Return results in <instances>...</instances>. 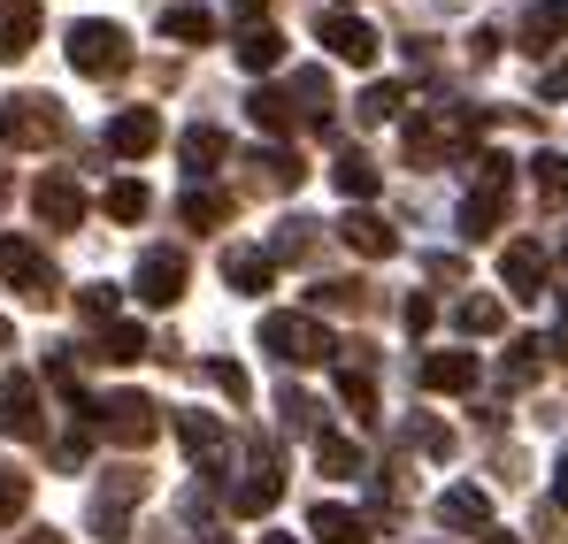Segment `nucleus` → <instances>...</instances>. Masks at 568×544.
<instances>
[{
	"instance_id": "obj_1",
	"label": "nucleus",
	"mask_w": 568,
	"mask_h": 544,
	"mask_svg": "<svg viewBox=\"0 0 568 544\" xmlns=\"http://www.w3.org/2000/svg\"><path fill=\"white\" fill-rule=\"evenodd\" d=\"M93 430L108 445H123V453H146L162 438V407L146 391H108V399H93Z\"/></svg>"
},
{
	"instance_id": "obj_2",
	"label": "nucleus",
	"mask_w": 568,
	"mask_h": 544,
	"mask_svg": "<svg viewBox=\"0 0 568 544\" xmlns=\"http://www.w3.org/2000/svg\"><path fill=\"white\" fill-rule=\"evenodd\" d=\"M70 70H78V78H123V70H131V31L108 23V16L70 23Z\"/></svg>"
},
{
	"instance_id": "obj_3",
	"label": "nucleus",
	"mask_w": 568,
	"mask_h": 544,
	"mask_svg": "<svg viewBox=\"0 0 568 544\" xmlns=\"http://www.w3.org/2000/svg\"><path fill=\"white\" fill-rule=\"evenodd\" d=\"M262 353H277L284 368H323L338 346H331L323 315H262Z\"/></svg>"
},
{
	"instance_id": "obj_4",
	"label": "nucleus",
	"mask_w": 568,
	"mask_h": 544,
	"mask_svg": "<svg viewBox=\"0 0 568 544\" xmlns=\"http://www.w3.org/2000/svg\"><path fill=\"white\" fill-rule=\"evenodd\" d=\"M54 138H62V100H47V92H16V100H0V146L39 154V146H54Z\"/></svg>"
},
{
	"instance_id": "obj_5",
	"label": "nucleus",
	"mask_w": 568,
	"mask_h": 544,
	"mask_svg": "<svg viewBox=\"0 0 568 544\" xmlns=\"http://www.w3.org/2000/svg\"><path fill=\"white\" fill-rule=\"evenodd\" d=\"M0 276L31 299V307H54L62 299V276H54V261L31 246V238H16V230H0Z\"/></svg>"
},
{
	"instance_id": "obj_6",
	"label": "nucleus",
	"mask_w": 568,
	"mask_h": 544,
	"mask_svg": "<svg viewBox=\"0 0 568 544\" xmlns=\"http://www.w3.org/2000/svg\"><path fill=\"white\" fill-rule=\"evenodd\" d=\"M0 438L16 445H47V399H39V376H0Z\"/></svg>"
},
{
	"instance_id": "obj_7",
	"label": "nucleus",
	"mask_w": 568,
	"mask_h": 544,
	"mask_svg": "<svg viewBox=\"0 0 568 544\" xmlns=\"http://www.w3.org/2000/svg\"><path fill=\"white\" fill-rule=\"evenodd\" d=\"M499 207H507V162L484 154L469 199H462V215H454V230H462V238H491V230H499Z\"/></svg>"
},
{
	"instance_id": "obj_8",
	"label": "nucleus",
	"mask_w": 568,
	"mask_h": 544,
	"mask_svg": "<svg viewBox=\"0 0 568 544\" xmlns=\"http://www.w3.org/2000/svg\"><path fill=\"white\" fill-rule=\"evenodd\" d=\"M139 499H146V468H131V460H123V468H108V483L93 491V530H100L108 544H115Z\"/></svg>"
},
{
	"instance_id": "obj_9",
	"label": "nucleus",
	"mask_w": 568,
	"mask_h": 544,
	"mask_svg": "<svg viewBox=\"0 0 568 544\" xmlns=\"http://www.w3.org/2000/svg\"><path fill=\"white\" fill-rule=\"evenodd\" d=\"M31 215H39L47 230H78V223H85V184L70 177V170H47V177L31 184Z\"/></svg>"
},
{
	"instance_id": "obj_10",
	"label": "nucleus",
	"mask_w": 568,
	"mask_h": 544,
	"mask_svg": "<svg viewBox=\"0 0 568 544\" xmlns=\"http://www.w3.org/2000/svg\"><path fill=\"white\" fill-rule=\"evenodd\" d=\"M185 254H178V246H146V254H139V276H131V284H139V299H146V307H178V299H185Z\"/></svg>"
},
{
	"instance_id": "obj_11",
	"label": "nucleus",
	"mask_w": 568,
	"mask_h": 544,
	"mask_svg": "<svg viewBox=\"0 0 568 544\" xmlns=\"http://www.w3.org/2000/svg\"><path fill=\"white\" fill-rule=\"evenodd\" d=\"M546 269H554V261H546L538 238H515V246L499 254V284H507V299H538V291H546Z\"/></svg>"
},
{
	"instance_id": "obj_12",
	"label": "nucleus",
	"mask_w": 568,
	"mask_h": 544,
	"mask_svg": "<svg viewBox=\"0 0 568 544\" xmlns=\"http://www.w3.org/2000/svg\"><path fill=\"white\" fill-rule=\"evenodd\" d=\"M315 31H323V47L338 54V62H377V31L362 23V16H346V8H331V16H315Z\"/></svg>"
},
{
	"instance_id": "obj_13",
	"label": "nucleus",
	"mask_w": 568,
	"mask_h": 544,
	"mask_svg": "<svg viewBox=\"0 0 568 544\" xmlns=\"http://www.w3.org/2000/svg\"><path fill=\"white\" fill-rule=\"evenodd\" d=\"M154 146H162V115H154V107H123V115L108 123V154H115V162H146Z\"/></svg>"
},
{
	"instance_id": "obj_14",
	"label": "nucleus",
	"mask_w": 568,
	"mask_h": 544,
	"mask_svg": "<svg viewBox=\"0 0 568 544\" xmlns=\"http://www.w3.org/2000/svg\"><path fill=\"white\" fill-rule=\"evenodd\" d=\"M438 522H446L454 537H491V499H484L476 483H446V491H438Z\"/></svg>"
},
{
	"instance_id": "obj_15",
	"label": "nucleus",
	"mask_w": 568,
	"mask_h": 544,
	"mask_svg": "<svg viewBox=\"0 0 568 544\" xmlns=\"http://www.w3.org/2000/svg\"><path fill=\"white\" fill-rule=\"evenodd\" d=\"M277 499H284V475H277V453L262 445V460H254V468L231 483V514H270Z\"/></svg>"
},
{
	"instance_id": "obj_16",
	"label": "nucleus",
	"mask_w": 568,
	"mask_h": 544,
	"mask_svg": "<svg viewBox=\"0 0 568 544\" xmlns=\"http://www.w3.org/2000/svg\"><path fill=\"white\" fill-rule=\"evenodd\" d=\"M178 445L200 460V475H223V453H231V430L215 414H178Z\"/></svg>"
},
{
	"instance_id": "obj_17",
	"label": "nucleus",
	"mask_w": 568,
	"mask_h": 544,
	"mask_svg": "<svg viewBox=\"0 0 568 544\" xmlns=\"http://www.w3.org/2000/svg\"><path fill=\"white\" fill-rule=\"evenodd\" d=\"M561 39H568V0H538V8L515 23V47H523V54H554Z\"/></svg>"
},
{
	"instance_id": "obj_18",
	"label": "nucleus",
	"mask_w": 568,
	"mask_h": 544,
	"mask_svg": "<svg viewBox=\"0 0 568 544\" xmlns=\"http://www.w3.org/2000/svg\"><path fill=\"white\" fill-rule=\"evenodd\" d=\"M338 238L362 254V261H384V254H399V230L384 223V215H369V207H354V215H338Z\"/></svg>"
},
{
	"instance_id": "obj_19",
	"label": "nucleus",
	"mask_w": 568,
	"mask_h": 544,
	"mask_svg": "<svg viewBox=\"0 0 568 544\" xmlns=\"http://www.w3.org/2000/svg\"><path fill=\"white\" fill-rule=\"evenodd\" d=\"M307 530H315L323 544H369V537H377V522H369V514H354V506H331V499H315Z\"/></svg>"
},
{
	"instance_id": "obj_20",
	"label": "nucleus",
	"mask_w": 568,
	"mask_h": 544,
	"mask_svg": "<svg viewBox=\"0 0 568 544\" xmlns=\"http://www.w3.org/2000/svg\"><path fill=\"white\" fill-rule=\"evenodd\" d=\"M223 284L246 291V299H262V291L277 284V261H270L262 246H231V254H223Z\"/></svg>"
},
{
	"instance_id": "obj_21",
	"label": "nucleus",
	"mask_w": 568,
	"mask_h": 544,
	"mask_svg": "<svg viewBox=\"0 0 568 544\" xmlns=\"http://www.w3.org/2000/svg\"><path fill=\"white\" fill-rule=\"evenodd\" d=\"M284 100H292V115H300V123H315V131H323V123H331V107H338L323 70H300V78L284 85Z\"/></svg>"
},
{
	"instance_id": "obj_22",
	"label": "nucleus",
	"mask_w": 568,
	"mask_h": 544,
	"mask_svg": "<svg viewBox=\"0 0 568 544\" xmlns=\"http://www.w3.org/2000/svg\"><path fill=\"white\" fill-rule=\"evenodd\" d=\"M231 54H239V70H254V78H270V70L284 62V31H270V23H246Z\"/></svg>"
},
{
	"instance_id": "obj_23",
	"label": "nucleus",
	"mask_w": 568,
	"mask_h": 544,
	"mask_svg": "<svg viewBox=\"0 0 568 544\" xmlns=\"http://www.w3.org/2000/svg\"><path fill=\"white\" fill-rule=\"evenodd\" d=\"M423 391H476V353H423Z\"/></svg>"
},
{
	"instance_id": "obj_24",
	"label": "nucleus",
	"mask_w": 568,
	"mask_h": 544,
	"mask_svg": "<svg viewBox=\"0 0 568 544\" xmlns=\"http://www.w3.org/2000/svg\"><path fill=\"white\" fill-rule=\"evenodd\" d=\"M162 39L207 47V39H215V8H200V0H178V8H162Z\"/></svg>"
},
{
	"instance_id": "obj_25",
	"label": "nucleus",
	"mask_w": 568,
	"mask_h": 544,
	"mask_svg": "<svg viewBox=\"0 0 568 544\" xmlns=\"http://www.w3.org/2000/svg\"><path fill=\"white\" fill-rule=\"evenodd\" d=\"M178 154H185L192 184H200V177H207V170H215V162H223V154H231V138H223V131H215V123H192L185 138H178Z\"/></svg>"
},
{
	"instance_id": "obj_26",
	"label": "nucleus",
	"mask_w": 568,
	"mask_h": 544,
	"mask_svg": "<svg viewBox=\"0 0 568 544\" xmlns=\"http://www.w3.org/2000/svg\"><path fill=\"white\" fill-rule=\"evenodd\" d=\"M93 361H146V330H139V322H123V315H115V322H100V346H93Z\"/></svg>"
},
{
	"instance_id": "obj_27",
	"label": "nucleus",
	"mask_w": 568,
	"mask_h": 544,
	"mask_svg": "<svg viewBox=\"0 0 568 544\" xmlns=\"http://www.w3.org/2000/svg\"><path fill=\"white\" fill-rule=\"evenodd\" d=\"M178 215H185L192 230H215V223H231V192H215V184H185Z\"/></svg>"
},
{
	"instance_id": "obj_28",
	"label": "nucleus",
	"mask_w": 568,
	"mask_h": 544,
	"mask_svg": "<svg viewBox=\"0 0 568 544\" xmlns=\"http://www.w3.org/2000/svg\"><path fill=\"white\" fill-rule=\"evenodd\" d=\"M331 184H338L346 199H369V192L384 184V170L369 162V154H338V162H331Z\"/></svg>"
},
{
	"instance_id": "obj_29",
	"label": "nucleus",
	"mask_w": 568,
	"mask_h": 544,
	"mask_svg": "<svg viewBox=\"0 0 568 544\" xmlns=\"http://www.w3.org/2000/svg\"><path fill=\"white\" fill-rule=\"evenodd\" d=\"M246 115H254V131H270V138H284L300 115H292V100H284V85H262L254 100H246Z\"/></svg>"
},
{
	"instance_id": "obj_30",
	"label": "nucleus",
	"mask_w": 568,
	"mask_h": 544,
	"mask_svg": "<svg viewBox=\"0 0 568 544\" xmlns=\"http://www.w3.org/2000/svg\"><path fill=\"white\" fill-rule=\"evenodd\" d=\"M254 170H262L270 192H300V177H307V162H300L292 146H262V154H254Z\"/></svg>"
},
{
	"instance_id": "obj_31",
	"label": "nucleus",
	"mask_w": 568,
	"mask_h": 544,
	"mask_svg": "<svg viewBox=\"0 0 568 544\" xmlns=\"http://www.w3.org/2000/svg\"><path fill=\"white\" fill-rule=\"evenodd\" d=\"M100 207H108L115 223H146V207H154V192H146L139 177H115V184H108V199H100Z\"/></svg>"
},
{
	"instance_id": "obj_32",
	"label": "nucleus",
	"mask_w": 568,
	"mask_h": 544,
	"mask_svg": "<svg viewBox=\"0 0 568 544\" xmlns=\"http://www.w3.org/2000/svg\"><path fill=\"white\" fill-rule=\"evenodd\" d=\"M315 468H323V475H362V445H354V438L315 430Z\"/></svg>"
},
{
	"instance_id": "obj_33",
	"label": "nucleus",
	"mask_w": 568,
	"mask_h": 544,
	"mask_svg": "<svg viewBox=\"0 0 568 544\" xmlns=\"http://www.w3.org/2000/svg\"><path fill=\"white\" fill-rule=\"evenodd\" d=\"M454 322H462V330H469V338H491V330H499V322H507V307H499V299H491V291H476V299H462V307H454Z\"/></svg>"
},
{
	"instance_id": "obj_34",
	"label": "nucleus",
	"mask_w": 568,
	"mask_h": 544,
	"mask_svg": "<svg viewBox=\"0 0 568 544\" xmlns=\"http://www.w3.org/2000/svg\"><path fill=\"white\" fill-rule=\"evenodd\" d=\"M554 361V353H546V338H515V346H507V383H515V391H523V383H538V368Z\"/></svg>"
},
{
	"instance_id": "obj_35",
	"label": "nucleus",
	"mask_w": 568,
	"mask_h": 544,
	"mask_svg": "<svg viewBox=\"0 0 568 544\" xmlns=\"http://www.w3.org/2000/svg\"><path fill=\"white\" fill-rule=\"evenodd\" d=\"M0 31H8V47L23 54V47L39 39V0H0Z\"/></svg>"
},
{
	"instance_id": "obj_36",
	"label": "nucleus",
	"mask_w": 568,
	"mask_h": 544,
	"mask_svg": "<svg viewBox=\"0 0 568 544\" xmlns=\"http://www.w3.org/2000/svg\"><path fill=\"white\" fill-rule=\"evenodd\" d=\"M338 399H346L362 422H377V383H369V368H338Z\"/></svg>"
},
{
	"instance_id": "obj_37",
	"label": "nucleus",
	"mask_w": 568,
	"mask_h": 544,
	"mask_svg": "<svg viewBox=\"0 0 568 544\" xmlns=\"http://www.w3.org/2000/svg\"><path fill=\"white\" fill-rule=\"evenodd\" d=\"M354 115H362V123H392V115H407V85H369Z\"/></svg>"
},
{
	"instance_id": "obj_38",
	"label": "nucleus",
	"mask_w": 568,
	"mask_h": 544,
	"mask_svg": "<svg viewBox=\"0 0 568 544\" xmlns=\"http://www.w3.org/2000/svg\"><path fill=\"white\" fill-rule=\"evenodd\" d=\"M530 170H538V199H546V207H561V199H568V162H561V154H538Z\"/></svg>"
},
{
	"instance_id": "obj_39",
	"label": "nucleus",
	"mask_w": 568,
	"mask_h": 544,
	"mask_svg": "<svg viewBox=\"0 0 568 544\" xmlns=\"http://www.w3.org/2000/svg\"><path fill=\"white\" fill-rule=\"evenodd\" d=\"M207 376H215V391H223L231 407H246V399H254V383H246V368H239V361H207Z\"/></svg>"
},
{
	"instance_id": "obj_40",
	"label": "nucleus",
	"mask_w": 568,
	"mask_h": 544,
	"mask_svg": "<svg viewBox=\"0 0 568 544\" xmlns=\"http://www.w3.org/2000/svg\"><path fill=\"white\" fill-rule=\"evenodd\" d=\"M277 414H284V430H315V399H307V391H292V383L277 391Z\"/></svg>"
},
{
	"instance_id": "obj_41",
	"label": "nucleus",
	"mask_w": 568,
	"mask_h": 544,
	"mask_svg": "<svg viewBox=\"0 0 568 544\" xmlns=\"http://www.w3.org/2000/svg\"><path fill=\"white\" fill-rule=\"evenodd\" d=\"M78 315L85 322H115V284H85L78 291Z\"/></svg>"
},
{
	"instance_id": "obj_42",
	"label": "nucleus",
	"mask_w": 568,
	"mask_h": 544,
	"mask_svg": "<svg viewBox=\"0 0 568 544\" xmlns=\"http://www.w3.org/2000/svg\"><path fill=\"white\" fill-rule=\"evenodd\" d=\"M23 506H31V483H23L16 468H0V522H16Z\"/></svg>"
},
{
	"instance_id": "obj_43",
	"label": "nucleus",
	"mask_w": 568,
	"mask_h": 544,
	"mask_svg": "<svg viewBox=\"0 0 568 544\" xmlns=\"http://www.w3.org/2000/svg\"><path fill=\"white\" fill-rule=\"evenodd\" d=\"M399 322H407V330H415V338H423V330H430V322H438V299H430V291H415V299H407V307H399Z\"/></svg>"
},
{
	"instance_id": "obj_44",
	"label": "nucleus",
	"mask_w": 568,
	"mask_h": 544,
	"mask_svg": "<svg viewBox=\"0 0 568 544\" xmlns=\"http://www.w3.org/2000/svg\"><path fill=\"white\" fill-rule=\"evenodd\" d=\"M407 438H415V445H423L430 460H446V453H454V430H438V422H415Z\"/></svg>"
},
{
	"instance_id": "obj_45",
	"label": "nucleus",
	"mask_w": 568,
	"mask_h": 544,
	"mask_svg": "<svg viewBox=\"0 0 568 544\" xmlns=\"http://www.w3.org/2000/svg\"><path fill=\"white\" fill-rule=\"evenodd\" d=\"M538 92H546V100H568V62H554V70H546V85H538Z\"/></svg>"
},
{
	"instance_id": "obj_46",
	"label": "nucleus",
	"mask_w": 568,
	"mask_h": 544,
	"mask_svg": "<svg viewBox=\"0 0 568 544\" xmlns=\"http://www.w3.org/2000/svg\"><path fill=\"white\" fill-rule=\"evenodd\" d=\"M554 506H561V514H568V460H561V468H554Z\"/></svg>"
},
{
	"instance_id": "obj_47",
	"label": "nucleus",
	"mask_w": 568,
	"mask_h": 544,
	"mask_svg": "<svg viewBox=\"0 0 568 544\" xmlns=\"http://www.w3.org/2000/svg\"><path fill=\"white\" fill-rule=\"evenodd\" d=\"M16 544H70L62 530H31V537H16Z\"/></svg>"
},
{
	"instance_id": "obj_48",
	"label": "nucleus",
	"mask_w": 568,
	"mask_h": 544,
	"mask_svg": "<svg viewBox=\"0 0 568 544\" xmlns=\"http://www.w3.org/2000/svg\"><path fill=\"white\" fill-rule=\"evenodd\" d=\"M8 346H16V322H8V315H0V353H8Z\"/></svg>"
},
{
	"instance_id": "obj_49",
	"label": "nucleus",
	"mask_w": 568,
	"mask_h": 544,
	"mask_svg": "<svg viewBox=\"0 0 568 544\" xmlns=\"http://www.w3.org/2000/svg\"><path fill=\"white\" fill-rule=\"evenodd\" d=\"M0 62H16V47H8V31H0Z\"/></svg>"
},
{
	"instance_id": "obj_50",
	"label": "nucleus",
	"mask_w": 568,
	"mask_h": 544,
	"mask_svg": "<svg viewBox=\"0 0 568 544\" xmlns=\"http://www.w3.org/2000/svg\"><path fill=\"white\" fill-rule=\"evenodd\" d=\"M270 544H300V537H284V530H270Z\"/></svg>"
},
{
	"instance_id": "obj_51",
	"label": "nucleus",
	"mask_w": 568,
	"mask_h": 544,
	"mask_svg": "<svg viewBox=\"0 0 568 544\" xmlns=\"http://www.w3.org/2000/svg\"><path fill=\"white\" fill-rule=\"evenodd\" d=\"M0 199H8V170H0Z\"/></svg>"
},
{
	"instance_id": "obj_52",
	"label": "nucleus",
	"mask_w": 568,
	"mask_h": 544,
	"mask_svg": "<svg viewBox=\"0 0 568 544\" xmlns=\"http://www.w3.org/2000/svg\"><path fill=\"white\" fill-rule=\"evenodd\" d=\"M207 544H231V537H207Z\"/></svg>"
},
{
	"instance_id": "obj_53",
	"label": "nucleus",
	"mask_w": 568,
	"mask_h": 544,
	"mask_svg": "<svg viewBox=\"0 0 568 544\" xmlns=\"http://www.w3.org/2000/svg\"><path fill=\"white\" fill-rule=\"evenodd\" d=\"M491 544H515V537H491Z\"/></svg>"
}]
</instances>
